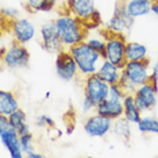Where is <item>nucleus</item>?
I'll list each match as a JSON object with an SVG mask.
<instances>
[{"label":"nucleus","mask_w":158,"mask_h":158,"mask_svg":"<svg viewBox=\"0 0 158 158\" xmlns=\"http://www.w3.org/2000/svg\"><path fill=\"white\" fill-rule=\"evenodd\" d=\"M149 66L150 60L146 58L143 61H127L123 68V74L136 87L146 84L149 80Z\"/></svg>","instance_id":"obj_8"},{"label":"nucleus","mask_w":158,"mask_h":158,"mask_svg":"<svg viewBox=\"0 0 158 158\" xmlns=\"http://www.w3.org/2000/svg\"><path fill=\"white\" fill-rule=\"evenodd\" d=\"M122 73H123V69H120L119 66H116L108 60H103L102 65L99 66L98 72H96V74L110 85L119 84L122 78Z\"/></svg>","instance_id":"obj_16"},{"label":"nucleus","mask_w":158,"mask_h":158,"mask_svg":"<svg viewBox=\"0 0 158 158\" xmlns=\"http://www.w3.org/2000/svg\"><path fill=\"white\" fill-rule=\"evenodd\" d=\"M56 72L58 77L64 81H73L77 77V74H80L77 62L69 50H62L57 54Z\"/></svg>","instance_id":"obj_7"},{"label":"nucleus","mask_w":158,"mask_h":158,"mask_svg":"<svg viewBox=\"0 0 158 158\" xmlns=\"http://www.w3.org/2000/svg\"><path fill=\"white\" fill-rule=\"evenodd\" d=\"M152 12L156 14L158 16V0H153V7H152Z\"/></svg>","instance_id":"obj_34"},{"label":"nucleus","mask_w":158,"mask_h":158,"mask_svg":"<svg viewBox=\"0 0 158 158\" xmlns=\"http://www.w3.org/2000/svg\"><path fill=\"white\" fill-rule=\"evenodd\" d=\"M20 147L24 152V154L28 153V152H33L34 150V146H33V134L28 132V134H24V135H20Z\"/></svg>","instance_id":"obj_26"},{"label":"nucleus","mask_w":158,"mask_h":158,"mask_svg":"<svg viewBox=\"0 0 158 158\" xmlns=\"http://www.w3.org/2000/svg\"><path fill=\"white\" fill-rule=\"evenodd\" d=\"M19 108V102L12 92L0 91V115L10 116L12 112H15Z\"/></svg>","instance_id":"obj_17"},{"label":"nucleus","mask_w":158,"mask_h":158,"mask_svg":"<svg viewBox=\"0 0 158 158\" xmlns=\"http://www.w3.org/2000/svg\"><path fill=\"white\" fill-rule=\"evenodd\" d=\"M91 110H96V104L95 102L89 98V96L87 95H84V103H82V111L84 112H88V111H91Z\"/></svg>","instance_id":"obj_31"},{"label":"nucleus","mask_w":158,"mask_h":158,"mask_svg":"<svg viewBox=\"0 0 158 158\" xmlns=\"http://www.w3.org/2000/svg\"><path fill=\"white\" fill-rule=\"evenodd\" d=\"M157 91L154 89L150 84H143L141 87L136 88L134 92V102L139 110L142 111H149L156 107L157 104Z\"/></svg>","instance_id":"obj_13"},{"label":"nucleus","mask_w":158,"mask_h":158,"mask_svg":"<svg viewBox=\"0 0 158 158\" xmlns=\"http://www.w3.org/2000/svg\"><path fill=\"white\" fill-rule=\"evenodd\" d=\"M131 122H128L126 118H119V119H115L112 123V131L118 136L123 138L124 141H128L131 135Z\"/></svg>","instance_id":"obj_21"},{"label":"nucleus","mask_w":158,"mask_h":158,"mask_svg":"<svg viewBox=\"0 0 158 158\" xmlns=\"http://www.w3.org/2000/svg\"><path fill=\"white\" fill-rule=\"evenodd\" d=\"M2 15L6 19H18L19 16V11L15 8V7H10V8H2Z\"/></svg>","instance_id":"obj_30"},{"label":"nucleus","mask_w":158,"mask_h":158,"mask_svg":"<svg viewBox=\"0 0 158 158\" xmlns=\"http://www.w3.org/2000/svg\"><path fill=\"white\" fill-rule=\"evenodd\" d=\"M87 42L91 48H93L103 56V58L106 57V39L104 38H88Z\"/></svg>","instance_id":"obj_25"},{"label":"nucleus","mask_w":158,"mask_h":158,"mask_svg":"<svg viewBox=\"0 0 158 158\" xmlns=\"http://www.w3.org/2000/svg\"><path fill=\"white\" fill-rule=\"evenodd\" d=\"M41 46L48 53H57L64 50V45L58 37V31H57L56 22L49 20L41 26Z\"/></svg>","instance_id":"obj_9"},{"label":"nucleus","mask_w":158,"mask_h":158,"mask_svg":"<svg viewBox=\"0 0 158 158\" xmlns=\"http://www.w3.org/2000/svg\"><path fill=\"white\" fill-rule=\"evenodd\" d=\"M54 22L57 26V31H58V37L64 46L70 48L73 45L84 42L87 38L88 30L80 19L74 18L70 14H64V15L61 14Z\"/></svg>","instance_id":"obj_1"},{"label":"nucleus","mask_w":158,"mask_h":158,"mask_svg":"<svg viewBox=\"0 0 158 158\" xmlns=\"http://www.w3.org/2000/svg\"><path fill=\"white\" fill-rule=\"evenodd\" d=\"M106 39V57L104 60H108L120 69L126 65V38L123 34L114 33L107 28V33H103Z\"/></svg>","instance_id":"obj_3"},{"label":"nucleus","mask_w":158,"mask_h":158,"mask_svg":"<svg viewBox=\"0 0 158 158\" xmlns=\"http://www.w3.org/2000/svg\"><path fill=\"white\" fill-rule=\"evenodd\" d=\"M26 6L34 12H49L56 7V0H27Z\"/></svg>","instance_id":"obj_23"},{"label":"nucleus","mask_w":158,"mask_h":158,"mask_svg":"<svg viewBox=\"0 0 158 158\" xmlns=\"http://www.w3.org/2000/svg\"><path fill=\"white\" fill-rule=\"evenodd\" d=\"M69 52L74 57L78 66V73L87 77L89 74L96 73L99 66L103 62V56L88 45V42H80L69 48Z\"/></svg>","instance_id":"obj_2"},{"label":"nucleus","mask_w":158,"mask_h":158,"mask_svg":"<svg viewBox=\"0 0 158 158\" xmlns=\"http://www.w3.org/2000/svg\"><path fill=\"white\" fill-rule=\"evenodd\" d=\"M147 57V48L138 42L126 44V61H143Z\"/></svg>","instance_id":"obj_20"},{"label":"nucleus","mask_w":158,"mask_h":158,"mask_svg":"<svg viewBox=\"0 0 158 158\" xmlns=\"http://www.w3.org/2000/svg\"><path fill=\"white\" fill-rule=\"evenodd\" d=\"M123 107H124V114L123 116L127 119L128 122H131V123L136 124L141 119V114L142 111L136 107V104L134 102V95H131V93H128V95L124 96L123 99Z\"/></svg>","instance_id":"obj_19"},{"label":"nucleus","mask_w":158,"mask_h":158,"mask_svg":"<svg viewBox=\"0 0 158 158\" xmlns=\"http://www.w3.org/2000/svg\"><path fill=\"white\" fill-rule=\"evenodd\" d=\"M8 119H10V123H11L12 127L18 130V128H20L24 123H26L27 116H26V112L19 108V110H16L15 112H12L11 115H10Z\"/></svg>","instance_id":"obj_24"},{"label":"nucleus","mask_w":158,"mask_h":158,"mask_svg":"<svg viewBox=\"0 0 158 158\" xmlns=\"http://www.w3.org/2000/svg\"><path fill=\"white\" fill-rule=\"evenodd\" d=\"M126 95H127V93H126L124 89L120 87V84L110 85V98H111V99L120 100V102H123V99H124Z\"/></svg>","instance_id":"obj_27"},{"label":"nucleus","mask_w":158,"mask_h":158,"mask_svg":"<svg viewBox=\"0 0 158 158\" xmlns=\"http://www.w3.org/2000/svg\"><path fill=\"white\" fill-rule=\"evenodd\" d=\"M8 28L14 35V41L19 42L22 45L28 44L35 38V26L28 19H8Z\"/></svg>","instance_id":"obj_10"},{"label":"nucleus","mask_w":158,"mask_h":158,"mask_svg":"<svg viewBox=\"0 0 158 158\" xmlns=\"http://www.w3.org/2000/svg\"><path fill=\"white\" fill-rule=\"evenodd\" d=\"M2 60L8 69H23L30 64V53L24 48V45L14 41L8 46V49H6Z\"/></svg>","instance_id":"obj_4"},{"label":"nucleus","mask_w":158,"mask_h":158,"mask_svg":"<svg viewBox=\"0 0 158 158\" xmlns=\"http://www.w3.org/2000/svg\"><path fill=\"white\" fill-rule=\"evenodd\" d=\"M0 141L10 152L12 158H23L26 154L20 147V135L16 128H14L11 123L0 127Z\"/></svg>","instance_id":"obj_11"},{"label":"nucleus","mask_w":158,"mask_h":158,"mask_svg":"<svg viewBox=\"0 0 158 158\" xmlns=\"http://www.w3.org/2000/svg\"><path fill=\"white\" fill-rule=\"evenodd\" d=\"M18 132H19V135H24V134H28L30 132V126L27 123H24L20 128H18Z\"/></svg>","instance_id":"obj_32"},{"label":"nucleus","mask_w":158,"mask_h":158,"mask_svg":"<svg viewBox=\"0 0 158 158\" xmlns=\"http://www.w3.org/2000/svg\"><path fill=\"white\" fill-rule=\"evenodd\" d=\"M147 84H150L158 92V61L154 64L153 68H152V73H150V76H149Z\"/></svg>","instance_id":"obj_29"},{"label":"nucleus","mask_w":158,"mask_h":158,"mask_svg":"<svg viewBox=\"0 0 158 158\" xmlns=\"http://www.w3.org/2000/svg\"><path fill=\"white\" fill-rule=\"evenodd\" d=\"M126 3H127V0H119V2H116L114 15L110 19L108 24H107V28L114 31V33L122 34L126 30L130 31V28L132 27V24H134L135 18H132L130 14H128Z\"/></svg>","instance_id":"obj_6"},{"label":"nucleus","mask_w":158,"mask_h":158,"mask_svg":"<svg viewBox=\"0 0 158 158\" xmlns=\"http://www.w3.org/2000/svg\"><path fill=\"white\" fill-rule=\"evenodd\" d=\"M37 127H49V128H56V122L48 115H39L35 119Z\"/></svg>","instance_id":"obj_28"},{"label":"nucleus","mask_w":158,"mask_h":158,"mask_svg":"<svg viewBox=\"0 0 158 158\" xmlns=\"http://www.w3.org/2000/svg\"><path fill=\"white\" fill-rule=\"evenodd\" d=\"M85 87H84V95L89 96L96 107L102 102L110 98V84H107L103 78H100L96 73L89 74L85 77Z\"/></svg>","instance_id":"obj_5"},{"label":"nucleus","mask_w":158,"mask_h":158,"mask_svg":"<svg viewBox=\"0 0 158 158\" xmlns=\"http://www.w3.org/2000/svg\"><path fill=\"white\" fill-rule=\"evenodd\" d=\"M142 134H158V119L153 116H142L136 123Z\"/></svg>","instance_id":"obj_22"},{"label":"nucleus","mask_w":158,"mask_h":158,"mask_svg":"<svg viewBox=\"0 0 158 158\" xmlns=\"http://www.w3.org/2000/svg\"><path fill=\"white\" fill-rule=\"evenodd\" d=\"M26 157H27V158H42V157H44V154L34 153V150H33V152H28V153H26Z\"/></svg>","instance_id":"obj_33"},{"label":"nucleus","mask_w":158,"mask_h":158,"mask_svg":"<svg viewBox=\"0 0 158 158\" xmlns=\"http://www.w3.org/2000/svg\"><path fill=\"white\" fill-rule=\"evenodd\" d=\"M112 119L95 114L88 116L87 120L84 122V131L92 138H103L110 131H112Z\"/></svg>","instance_id":"obj_12"},{"label":"nucleus","mask_w":158,"mask_h":158,"mask_svg":"<svg viewBox=\"0 0 158 158\" xmlns=\"http://www.w3.org/2000/svg\"><path fill=\"white\" fill-rule=\"evenodd\" d=\"M96 114L108 118V119H112V120L119 119V118H122L124 114L123 102L108 98L107 100L102 102L98 107H96Z\"/></svg>","instance_id":"obj_15"},{"label":"nucleus","mask_w":158,"mask_h":158,"mask_svg":"<svg viewBox=\"0 0 158 158\" xmlns=\"http://www.w3.org/2000/svg\"><path fill=\"white\" fill-rule=\"evenodd\" d=\"M66 7L68 14L80 19L81 22H85L87 19H89L93 15V12L96 11L93 0H68Z\"/></svg>","instance_id":"obj_14"},{"label":"nucleus","mask_w":158,"mask_h":158,"mask_svg":"<svg viewBox=\"0 0 158 158\" xmlns=\"http://www.w3.org/2000/svg\"><path fill=\"white\" fill-rule=\"evenodd\" d=\"M126 7L132 18L145 16L152 12L153 0H127Z\"/></svg>","instance_id":"obj_18"}]
</instances>
